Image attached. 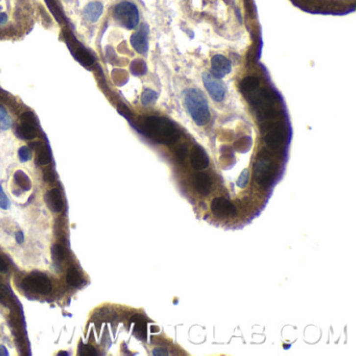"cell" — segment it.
<instances>
[{"label":"cell","instance_id":"6da1fadb","mask_svg":"<svg viewBox=\"0 0 356 356\" xmlns=\"http://www.w3.org/2000/svg\"><path fill=\"white\" fill-rule=\"evenodd\" d=\"M143 132L150 138L162 144H174L180 138V133L171 120L164 117L151 116L142 124Z\"/></svg>","mask_w":356,"mask_h":356},{"label":"cell","instance_id":"7a4b0ae2","mask_svg":"<svg viewBox=\"0 0 356 356\" xmlns=\"http://www.w3.org/2000/svg\"><path fill=\"white\" fill-rule=\"evenodd\" d=\"M183 97L184 106L196 125L199 127L206 126L211 118V113L203 92L196 88L186 89Z\"/></svg>","mask_w":356,"mask_h":356},{"label":"cell","instance_id":"3957f363","mask_svg":"<svg viewBox=\"0 0 356 356\" xmlns=\"http://www.w3.org/2000/svg\"><path fill=\"white\" fill-rule=\"evenodd\" d=\"M249 100L256 109V114L260 121H268L274 116V102L272 95L265 89H256L249 93Z\"/></svg>","mask_w":356,"mask_h":356},{"label":"cell","instance_id":"277c9868","mask_svg":"<svg viewBox=\"0 0 356 356\" xmlns=\"http://www.w3.org/2000/svg\"><path fill=\"white\" fill-rule=\"evenodd\" d=\"M115 19L127 29H134L139 23V11L129 1H121L114 9Z\"/></svg>","mask_w":356,"mask_h":356},{"label":"cell","instance_id":"5b68a950","mask_svg":"<svg viewBox=\"0 0 356 356\" xmlns=\"http://www.w3.org/2000/svg\"><path fill=\"white\" fill-rule=\"evenodd\" d=\"M255 180L261 185H268L273 179V163L268 153L259 155L254 164Z\"/></svg>","mask_w":356,"mask_h":356},{"label":"cell","instance_id":"8992f818","mask_svg":"<svg viewBox=\"0 0 356 356\" xmlns=\"http://www.w3.org/2000/svg\"><path fill=\"white\" fill-rule=\"evenodd\" d=\"M22 287L25 290L32 291V293L46 295L52 290L51 281L44 275L34 274L29 275L22 281Z\"/></svg>","mask_w":356,"mask_h":356},{"label":"cell","instance_id":"52a82bcc","mask_svg":"<svg viewBox=\"0 0 356 356\" xmlns=\"http://www.w3.org/2000/svg\"><path fill=\"white\" fill-rule=\"evenodd\" d=\"M203 83L214 102H221L225 100L226 88L220 78L213 76L210 72H206L203 75Z\"/></svg>","mask_w":356,"mask_h":356},{"label":"cell","instance_id":"ba28073f","mask_svg":"<svg viewBox=\"0 0 356 356\" xmlns=\"http://www.w3.org/2000/svg\"><path fill=\"white\" fill-rule=\"evenodd\" d=\"M149 25L143 23L140 29L131 36L129 42L132 47L140 54H147L149 51Z\"/></svg>","mask_w":356,"mask_h":356},{"label":"cell","instance_id":"9c48e42d","mask_svg":"<svg viewBox=\"0 0 356 356\" xmlns=\"http://www.w3.org/2000/svg\"><path fill=\"white\" fill-rule=\"evenodd\" d=\"M212 212L218 217H230L236 215L237 209L232 202L223 197L215 198L211 203Z\"/></svg>","mask_w":356,"mask_h":356},{"label":"cell","instance_id":"30bf717a","mask_svg":"<svg viewBox=\"0 0 356 356\" xmlns=\"http://www.w3.org/2000/svg\"><path fill=\"white\" fill-rule=\"evenodd\" d=\"M18 134L23 139H32L37 136V126L32 113L26 112L21 117V125L18 127Z\"/></svg>","mask_w":356,"mask_h":356},{"label":"cell","instance_id":"8fae6325","mask_svg":"<svg viewBox=\"0 0 356 356\" xmlns=\"http://www.w3.org/2000/svg\"><path fill=\"white\" fill-rule=\"evenodd\" d=\"M232 70L231 62L223 54H215L211 59V74L213 76L222 79L228 76Z\"/></svg>","mask_w":356,"mask_h":356},{"label":"cell","instance_id":"7c38bea8","mask_svg":"<svg viewBox=\"0 0 356 356\" xmlns=\"http://www.w3.org/2000/svg\"><path fill=\"white\" fill-rule=\"evenodd\" d=\"M190 163L192 167L198 169V171H202V169H205L209 166L208 155L205 150L200 145H196L192 148L190 152Z\"/></svg>","mask_w":356,"mask_h":356},{"label":"cell","instance_id":"4fadbf2b","mask_svg":"<svg viewBox=\"0 0 356 356\" xmlns=\"http://www.w3.org/2000/svg\"><path fill=\"white\" fill-rule=\"evenodd\" d=\"M45 202L51 211L61 212L64 208V202L62 199L61 191L58 188H53L48 191L45 196Z\"/></svg>","mask_w":356,"mask_h":356},{"label":"cell","instance_id":"5bb4252c","mask_svg":"<svg viewBox=\"0 0 356 356\" xmlns=\"http://www.w3.org/2000/svg\"><path fill=\"white\" fill-rule=\"evenodd\" d=\"M102 13H103V5L99 1H93L88 3L84 9L85 19L91 23H95L99 21Z\"/></svg>","mask_w":356,"mask_h":356},{"label":"cell","instance_id":"9a60e30c","mask_svg":"<svg viewBox=\"0 0 356 356\" xmlns=\"http://www.w3.org/2000/svg\"><path fill=\"white\" fill-rule=\"evenodd\" d=\"M265 143L272 150H277L281 147L283 142V132L280 127L272 128L271 131L265 135Z\"/></svg>","mask_w":356,"mask_h":356},{"label":"cell","instance_id":"2e32d148","mask_svg":"<svg viewBox=\"0 0 356 356\" xmlns=\"http://www.w3.org/2000/svg\"><path fill=\"white\" fill-rule=\"evenodd\" d=\"M193 185L196 190L201 194H208L211 189V179L206 174L200 173L196 175L193 180Z\"/></svg>","mask_w":356,"mask_h":356},{"label":"cell","instance_id":"e0dca14e","mask_svg":"<svg viewBox=\"0 0 356 356\" xmlns=\"http://www.w3.org/2000/svg\"><path fill=\"white\" fill-rule=\"evenodd\" d=\"M259 84H260V80H259L258 77H256V76H247V77H245L244 79L241 80L240 88L244 92L250 93V92L256 90V89H258Z\"/></svg>","mask_w":356,"mask_h":356},{"label":"cell","instance_id":"ac0fdd59","mask_svg":"<svg viewBox=\"0 0 356 356\" xmlns=\"http://www.w3.org/2000/svg\"><path fill=\"white\" fill-rule=\"evenodd\" d=\"M66 282H67V284H69L72 287H76L82 284L83 279H82V277H80L79 273L77 272V270L76 268H70L67 271Z\"/></svg>","mask_w":356,"mask_h":356},{"label":"cell","instance_id":"d6986e66","mask_svg":"<svg viewBox=\"0 0 356 356\" xmlns=\"http://www.w3.org/2000/svg\"><path fill=\"white\" fill-rule=\"evenodd\" d=\"M15 181H16V183H17L19 187H21L23 190H29L31 188V182L29 180V178L22 171L16 172Z\"/></svg>","mask_w":356,"mask_h":356},{"label":"cell","instance_id":"ffe728a7","mask_svg":"<svg viewBox=\"0 0 356 356\" xmlns=\"http://www.w3.org/2000/svg\"><path fill=\"white\" fill-rule=\"evenodd\" d=\"M13 123L11 116L7 113L6 109L2 106H0V129L2 131H7V129L11 128Z\"/></svg>","mask_w":356,"mask_h":356},{"label":"cell","instance_id":"44dd1931","mask_svg":"<svg viewBox=\"0 0 356 356\" xmlns=\"http://www.w3.org/2000/svg\"><path fill=\"white\" fill-rule=\"evenodd\" d=\"M158 100V93L152 89H145L141 95V102L144 106H150V104L155 103Z\"/></svg>","mask_w":356,"mask_h":356},{"label":"cell","instance_id":"7402d4cb","mask_svg":"<svg viewBox=\"0 0 356 356\" xmlns=\"http://www.w3.org/2000/svg\"><path fill=\"white\" fill-rule=\"evenodd\" d=\"M131 70L135 76H142L147 72V64L142 60H136L131 65Z\"/></svg>","mask_w":356,"mask_h":356},{"label":"cell","instance_id":"603a6c76","mask_svg":"<svg viewBox=\"0 0 356 356\" xmlns=\"http://www.w3.org/2000/svg\"><path fill=\"white\" fill-rule=\"evenodd\" d=\"M38 151H39V153H38L39 163L41 165H46L50 163V162L51 161L50 151L44 149V147H41V149H39Z\"/></svg>","mask_w":356,"mask_h":356},{"label":"cell","instance_id":"cb8c5ba5","mask_svg":"<svg viewBox=\"0 0 356 356\" xmlns=\"http://www.w3.org/2000/svg\"><path fill=\"white\" fill-rule=\"evenodd\" d=\"M51 256L54 261H62L65 258V251L62 246L55 244L51 248Z\"/></svg>","mask_w":356,"mask_h":356},{"label":"cell","instance_id":"d4e9b609","mask_svg":"<svg viewBox=\"0 0 356 356\" xmlns=\"http://www.w3.org/2000/svg\"><path fill=\"white\" fill-rule=\"evenodd\" d=\"M18 156L21 162H28L32 158V152L28 147H21L18 151Z\"/></svg>","mask_w":356,"mask_h":356},{"label":"cell","instance_id":"484cf974","mask_svg":"<svg viewBox=\"0 0 356 356\" xmlns=\"http://www.w3.org/2000/svg\"><path fill=\"white\" fill-rule=\"evenodd\" d=\"M0 208L3 210H9L11 208V202L5 194L1 184H0Z\"/></svg>","mask_w":356,"mask_h":356},{"label":"cell","instance_id":"4316f807","mask_svg":"<svg viewBox=\"0 0 356 356\" xmlns=\"http://www.w3.org/2000/svg\"><path fill=\"white\" fill-rule=\"evenodd\" d=\"M78 353L79 355H85V356H93L96 355L97 352L94 348L90 345H83L80 344L78 348Z\"/></svg>","mask_w":356,"mask_h":356},{"label":"cell","instance_id":"83f0119b","mask_svg":"<svg viewBox=\"0 0 356 356\" xmlns=\"http://www.w3.org/2000/svg\"><path fill=\"white\" fill-rule=\"evenodd\" d=\"M249 180H250V173L248 169H244L242 171V173L240 174L238 180H237V185L239 188H245L246 186L248 185L249 183Z\"/></svg>","mask_w":356,"mask_h":356},{"label":"cell","instance_id":"f1b7e54d","mask_svg":"<svg viewBox=\"0 0 356 356\" xmlns=\"http://www.w3.org/2000/svg\"><path fill=\"white\" fill-rule=\"evenodd\" d=\"M251 147V140L248 137H244V138L240 139L236 144L235 148L240 152H247Z\"/></svg>","mask_w":356,"mask_h":356},{"label":"cell","instance_id":"f546056e","mask_svg":"<svg viewBox=\"0 0 356 356\" xmlns=\"http://www.w3.org/2000/svg\"><path fill=\"white\" fill-rule=\"evenodd\" d=\"M187 153H188L187 147H186V145H181V147L177 150L176 155H177L178 159L183 161L185 159V157L187 156Z\"/></svg>","mask_w":356,"mask_h":356},{"label":"cell","instance_id":"4dcf8cb0","mask_svg":"<svg viewBox=\"0 0 356 356\" xmlns=\"http://www.w3.org/2000/svg\"><path fill=\"white\" fill-rule=\"evenodd\" d=\"M79 60L83 61L84 63H86L88 65H90V64H92L94 62V59L92 58V56L89 53H86V52L85 53L82 52V55L79 56Z\"/></svg>","mask_w":356,"mask_h":356},{"label":"cell","instance_id":"1f68e13d","mask_svg":"<svg viewBox=\"0 0 356 356\" xmlns=\"http://www.w3.org/2000/svg\"><path fill=\"white\" fill-rule=\"evenodd\" d=\"M15 239H16V241H17L18 242V244H23V242H24V234H23V232L22 231H18L17 233H16L15 234Z\"/></svg>","mask_w":356,"mask_h":356},{"label":"cell","instance_id":"d6a6232c","mask_svg":"<svg viewBox=\"0 0 356 356\" xmlns=\"http://www.w3.org/2000/svg\"><path fill=\"white\" fill-rule=\"evenodd\" d=\"M7 271H9V266H7V264L5 263V261L3 260V259L0 257V272L6 273Z\"/></svg>","mask_w":356,"mask_h":356},{"label":"cell","instance_id":"836d02e7","mask_svg":"<svg viewBox=\"0 0 356 356\" xmlns=\"http://www.w3.org/2000/svg\"><path fill=\"white\" fill-rule=\"evenodd\" d=\"M7 19H9V17H7V15L5 13H0V25L5 24L7 22Z\"/></svg>","mask_w":356,"mask_h":356},{"label":"cell","instance_id":"e575fe53","mask_svg":"<svg viewBox=\"0 0 356 356\" xmlns=\"http://www.w3.org/2000/svg\"><path fill=\"white\" fill-rule=\"evenodd\" d=\"M9 355V351H7L6 347L3 345H0V356H7Z\"/></svg>","mask_w":356,"mask_h":356},{"label":"cell","instance_id":"d590c367","mask_svg":"<svg viewBox=\"0 0 356 356\" xmlns=\"http://www.w3.org/2000/svg\"><path fill=\"white\" fill-rule=\"evenodd\" d=\"M6 293H7V290L5 289V287L4 286H0V300H1V299H3L6 296Z\"/></svg>","mask_w":356,"mask_h":356},{"label":"cell","instance_id":"8d00e7d4","mask_svg":"<svg viewBox=\"0 0 356 356\" xmlns=\"http://www.w3.org/2000/svg\"><path fill=\"white\" fill-rule=\"evenodd\" d=\"M59 356L60 355H65V356H68L69 355V353L68 352H59V354H58Z\"/></svg>","mask_w":356,"mask_h":356}]
</instances>
